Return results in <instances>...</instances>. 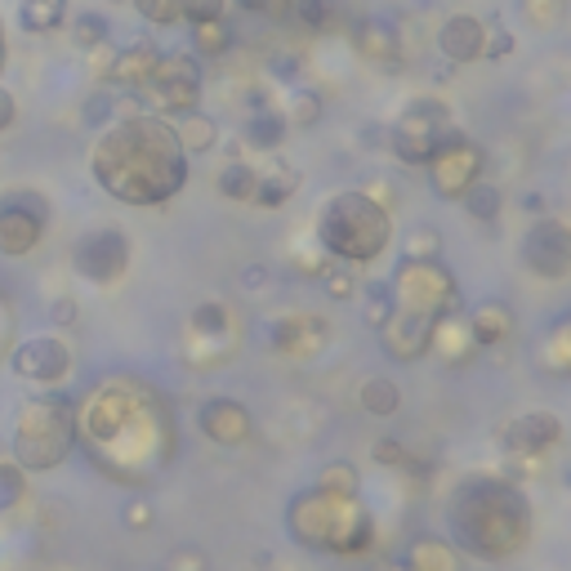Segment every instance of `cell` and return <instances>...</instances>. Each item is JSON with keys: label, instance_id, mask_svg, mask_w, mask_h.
Here are the masks:
<instances>
[{"label": "cell", "instance_id": "cell-1", "mask_svg": "<svg viewBox=\"0 0 571 571\" xmlns=\"http://www.w3.org/2000/svg\"><path fill=\"white\" fill-rule=\"evenodd\" d=\"M90 174L108 197L126 206H166L188 183V152L166 117L139 112L94 139Z\"/></svg>", "mask_w": 571, "mask_h": 571}, {"label": "cell", "instance_id": "cell-2", "mask_svg": "<svg viewBox=\"0 0 571 571\" xmlns=\"http://www.w3.org/2000/svg\"><path fill=\"white\" fill-rule=\"evenodd\" d=\"M455 540L478 558H504L527 540V500L500 478H464L451 495Z\"/></svg>", "mask_w": 571, "mask_h": 571}, {"label": "cell", "instance_id": "cell-3", "mask_svg": "<svg viewBox=\"0 0 571 571\" xmlns=\"http://www.w3.org/2000/svg\"><path fill=\"white\" fill-rule=\"evenodd\" d=\"M77 447V411L63 393H37L19 407L14 424V464L28 473L59 469Z\"/></svg>", "mask_w": 571, "mask_h": 571}, {"label": "cell", "instance_id": "cell-4", "mask_svg": "<svg viewBox=\"0 0 571 571\" xmlns=\"http://www.w3.org/2000/svg\"><path fill=\"white\" fill-rule=\"evenodd\" d=\"M389 210L367 192H340L318 219V241L340 263H371L389 246Z\"/></svg>", "mask_w": 571, "mask_h": 571}, {"label": "cell", "instance_id": "cell-5", "mask_svg": "<svg viewBox=\"0 0 571 571\" xmlns=\"http://www.w3.org/2000/svg\"><path fill=\"white\" fill-rule=\"evenodd\" d=\"M54 219V206L41 188H6L0 192V254H32Z\"/></svg>", "mask_w": 571, "mask_h": 571}, {"label": "cell", "instance_id": "cell-6", "mask_svg": "<svg viewBox=\"0 0 571 571\" xmlns=\"http://www.w3.org/2000/svg\"><path fill=\"white\" fill-rule=\"evenodd\" d=\"M139 94L157 108V117H188V112H197V103H201V63H197V54H188V50L161 54Z\"/></svg>", "mask_w": 571, "mask_h": 571}, {"label": "cell", "instance_id": "cell-7", "mask_svg": "<svg viewBox=\"0 0 571 571\" xmlns=\"http://www.w3.org/2000/svg\"><path fill=\"white\" fill-rule=\"evenodd\" d=\"M455 134V126H451V117H447V108L438 103V99H415L398 121H393V152L402 157V161H411V166H429V157L447 143Z\"/></svg>", "mask_w": 571, "mask_h": 571}, {"label": "cell", "instance_id": "cell-8", "mask_svg": "<svg viewBox=\"0 0 571 571\" xmlns=\"http://www.w3.org/2000/svg\"><path fill=\"white\" fill-rule=\"evenodd\" d=\"M130 259H134V250H130V237H126L121 228H90V232H81L77 246H72V268H77V277L90 281V286H112V281H121V277L130 272Z\"/></svg>", "mask_w": 571, "mask_h": 571}, {"label": "cell", "instance_id": "cell-9", "mask_svg": "<svg viewBox=\"0 0 571 571\" xmlns=\"http://www.w3.org/2000/svg\"><path fill=\"white\" fill-rule=\"evenodd\" d=\"M429 179H433L438 197H464V188H473V183L482 179V148L455 130V134L429 157Z\"/></svg>", "mask_w": 571, "mask_h": 571}, {"label": "cell", "instance_id": "cell-10", "mask_svg": "<svg viewBox=\"0 0 571 571\" xmlns=\"http://www.w3.org/2000/svg\"><path fill=\"white\" fill-rule=\"evenodd\" d=\"M10 362H14L19 380H28V384H37V389H54V384H63L68 371H72V349H68L59 335H37V340H23Z\"/></svg>", "mask_w": 571, "mask_h": 571}, {"label": "cell", "instance_id": "cell-11", "mask_svg": "<svg viewBox=\"0 0 571 571\" xmlns=\"http://www.w3.org/2000/svg\"><path fill=\"white\" fill-rule=\"evenodd\" d=\"M522 263L544 281H562L571 272V232L558 219L531 223V232L522 237Z\"/></svg>", "mask_w": 571, "mask_h": 571}, {"label": "cell", "instance_id": "cell-12", "mask_svg": "<svg viewBox=\"0 0 571 571\" xmlns=\"http://www.w3.org/2000/svg\"><path fill=\"white\" fill-rule=\"evenodd\" d=\"M197 424H201V433L210 438V442H219V447H241L246 438H250V411L241 407V402H232V398H210L206 407H201V415H197Z\"/></svg>", "mask_w": 571, "mask_h": 571}, {"label": "cell", "instance_id": "cell-13", "mask_svg": "<svg viewBox=\"0 0 571 571\" xmlns=\"http://www.w3.org/2000/svg\"><path fill=\"white\" fill-rule=\"evenodd\" d=\"M558 438H562V424H558L553 411H527V415H518V420L509 424L504 447L518 451V455H540V451H549Z\"/></svg>", "mask_w": 571, "mask_h": 571}, {"label": "cell", "instance_id": "cell-14", "mask_svg": "<svg viewBox=\"0 0 571 571\" xmlns=\"http://www.w3.org/2000/svg\"><path fill=\"white\" fill-rule=\"evenodd\" d=\"M482 41H487V28H482V19H473V14H451V19L442 23V32H438V50H442L451 63H473V59H482Z\"/></svg>", "mask_w": 571, "mask_h": 571}, {"label": "cell", "instance_id": "cell-15", "mask_svg": "<svg viewBox=\"0 0 571 571\" xmlns=\"http://www.w3.org/2000/svg\"><path fill=\"white\" fill-rule=\"evenodd\" d=\"M157 59H161V50H157L152 41H134V46H126V50H117V54H112V63H108V77H103V81L126 86V90H143V81L152 77Z\"/></svg>", "mask_w": 571, "mask_h": 571}, {"label": "cell", "instance_id": "cell-16", "mask_svg": "<svg viewBox=\"0 0 571 571\" xmlns=\"http://www.w3.org/2000/svg\"><path fill=\"white\" fill-rule=\"evenodd\" d=\"M353 41H358V50H362L367 63H375L384 72H398L402 68V46H398V32L389 23H375V19L358 23L353 28Z\"/></svg>", "mask_w": 571, "mask_h": 571}, {"label": "cell", "instance_id": "cell-17", "mask_svg": "<svg viewBox=\"0 0 571 571\" xmlns=\"http://www.w3.org/2000/svg\"><path fill=\"white\" fill-rule=\"evenodd\" d=\"M19 23L32 37H46L68 23V0H19Z\"/></svg>", "mask_w": 571, "mask_h": 571}, {"label": "cell", "instance_id": "cell-18", "mask_svg": "<svg viewBox=\"0 0 571 571\" xmlns=\"http://www.w3.org/2000/svg\"><path fill=\"white\" fill-rule=\"evenodd\" d=\"M174 134H179V143H183L188 157H192V152H197V157H201V152H214V143H219V126H214V117H206V112L179 117Z\"/></svg>", "mask_w": 571, "mask_h": 571}, {"label": "cell", "instance_id": "cell-19", "mask_svg": "<svg viewBox=\"0 0 571 571\" xmlns=\"http://www.w3.org/2000/svg\"><path fill=\"white\" fill-rule=\"evenodd\" d=\"M286 130H291V121H286L281 112H272V108H254V112H250V121H246V143H250V148L272 152V148L286 139Z\"/></svg>", "mask_w": 571, "mask_h": 571}, {"label": "cell", "instance_id": "cell-20", "mask_svg": "<svg viewBox=\"0 0 571 571\" xmlns=\"http://www.w3.org/2000/svg\"><path fill=\"white\" fill-rule=\"evenodd\" d=\"M469 331H473V344H495L513 331V318H509V304H482L473 318H469Z\"/></svg>", "mask_w": 571, "mask_h": 571}, {"label": "cell", "instance_id": "cell-21", "mask_svg": "<svg viewBox=\"0 0 571 571\" xmlns=\"http://www.w3.org/2000/svg\"><path fill=\"white\" fill-rule=\"evenodd\" d=\"M291 166H277L272 174H259V183H254V197L250 201H259L263 210H277L286 197H291L295 188H300V174H286Z\"/></svg>", "mask_w": 571, "mask_h": 571}, {"label": "cell", "instance_id": "cell-22", "mask_svg": "<svg viewBox=\"0 0 571 571\" xmlns=\"http://www.w3.org/2000/svg\"><path fill=\"white\" fill-rule=\"evenodd\" d=\"M464 210L478 219V223H495L500 219V206H504V192L495 188V183H487V179H478L473 188H464Z\"/></svg>", "mask_w": 571, "mask_h": 571}, {"label": "cell", "instance_id": "cell-23", "mask_svg": "<svg viewBox=\"0 0 571 571\" xmlns=\"http://www.w3.org/2000/svg\"><path fill=\"white\" fill-rule=\"evenodd\" d=\"M402 567L407 571H460L455 567V553L447 544H438V540H415Z\"/></svg>", "mask_w": 571, "mask_h": 571}, {"label": "cell", "instance_id": "cell-24", "mask_svg": "<svg viewBox=\"0 0 571 571\" xmlns=\"http://www.w3.org/2000/svg\"><path fill=\"white\" fill-rule=\"evenodd\" d=\"M192 50L197 59H223L232 50V28L219 19V23H192Z\"/></svg>", "mask_w": 571, "mask_h": 571}, {"label": "cell", "instance_id": "cell-25", "mask_svg": "<svg viewBox=\"0 0 571 571\" xmlns=\"http://www.w3.org/2000/svg\"><path fill=\"white\" fill-rule=\"evenodd\" d=\"M362 411L367 415H393L398 407H402V393H398V384L393 380H384V375H375V380H367L362 384Z\"/></svg>", "mask_w": 571, "mask_h": 571}, {"label": "cell", "instance_id": "cell-26", "mask_svg": "<svg viewBox=\"0 0 571 571\" xmlns=\"http://www.w3.org/2000/svg\"><path fill=\"white\" fill-rule=\"evenodd\" d=\"M108 32H112L108 14H99V10H81V14H72V41H77L81 50H99V46H108Z\"/></svg>", "mask_w": 571, "mask_h": 571}, {"label": "cell", "instance_id": "cell-27", "mask_svg": "<svg viewBox=\"0 0 571 571\" xmlns=\"http://www.w3.org/2000/svg\"><path fill=\"white\" fill-rule=\"evenodd\" d=\"M254 183H259V170H250L246 161H232L219 170V192L228 201H250L254 197Z\"/></svg>", "mask_w": 571, "mask_h": 571}, {"label": "cell", "instance_id": "cell-28", "mask_svg": "<svg viewBox=\"0 0 571 571\" xmlns=\"http://www.w3.org/2000/svg\"><path fill=\"white\" fill-rule=\"evenodd\" d=\"M23 495H28V469L14 460H0V513L19 509Z\"/></svg>", "mask_w": 571, "mask_h": 571}, {"label": "cell", "instance_id": "cell-29", "mask_svg": "<svg viewBox=\"0 0 571 571\" xmlns=\"http://www.w3.org/2000/svg\"><path fill=\"white\" fill-rule=\"evenodd\" d=\"M318 491H327V495H335V500H358V469L344 464V460H340V464H327Z\"/></svg>", "mask_w": 571, "mask_h": 571}, {"label": "cell", "instance_id": "cell-30", "mask_svg": "<svg viewBox=\"0 0 571 571\" xmlns=\"http://www.w3.org/2000/svg\"><path fill=\"white\" fill-rule=\"evenodd\" d=\"M134 10H139L152 28H174V23H183V6H179V0H134Z\"/></svg>", "mask_w": 571, "mask_h": 571}, {"label": "cell", "instance_id": "cell-31", "mask_svg": "<svg viewBox=\"0 0 571 571\" xmlns=\"http://www.w3.org/2000/svg\"><path fill=\"white\" fill-rule=\"evenodd\" d=\"M322 286H327V295L331 300H353L358 295V277L349 272V263H331V268H322Z\"/></svg>", "mask_w": 571, "mask_h": 571}, {"label": "cell", "instance_id": "cell-32", "mask_svg": "<svg viewBox=\"0 0 571 571\" xmlns=\"http://www.w3.org/2000/svg\"><path fill=\"white\" fill-rule=\"evenodd\" d=\"M183 6V23H219L228 0H179Z\"/></svg>", "mask_w": 571, "mask_h": 571}, {"label": "cell", "instance_id": "cell-33", "mask_svg": "<svg viewBox=\"0 0 571 571\" xmlns=\"http://www.w3.org/2000/svg\"><path fill=\"white\" fill-rule=\"evenodd\" d=\"M567 10V0H522V14L535 23V28H553Z\"/></svg>", "mask_w": 571, "mask_h": 571}, {"label": "cell", "instance_id": "cell-34", "mask_svg": "<svg viewBox=\"0 0 571 571\" xmlns=\"http://www.w3.org/2000/svg\"><path fill=\"white\" fill-rule=\"evenodd\" d=\"M389 318H393V291H389V286H371V291H367V322L384 327Z\"/></svg>", "mask_w": 571, "mask_h": 571}, {"label": "cell", "instance_id": "cell-35", "mask_svg": "<svg viewBox=\"0 0 571 571\" xmlns=\"http://www.w3.org/2000/svg\"><path fill=\"white\" fill-rule=\"evenodd\" d=\"M228 327V309L223 304H197V313H192V331H201V335H219Z\"/></svg>", "mask_w": 571, "mask_h": 571}, {"label": "cell", "instance_id": "cell-36", "mask_svg": "<svg viewBox=\"0 0 571 571\" xmlns=\"http://www.w3.org/2000/svg\"><path fill=\"white\" fill-rule=\"evenodd\" d=\"M291 10L300 14V23H304V28H322V23H327V14H331V10H327V0H295Z\"/></svg>", "mask_w": 571, "mask_h": 571}, {"label": "cell", "instance_id": "cell-37", "mask_svg": "<svg viewBox=\"0 0 571 571\" xmlns=\"http://www.w3.org/2000/svg\"><path fill=\"white\" fill-rule=\"evenodd\" d=\"M126 527H134V531H148V527H152V504H148L143 495H134V500L126 504Z\"/></svg>", "mask_w": 571, "mask_h": 571}, {"label": "cell", "instance_id": "cell-38", "mask_svg": "<svg viewBox=\"0 0 571 571\" xmlns=\"http://www.w3.org/2000/svg\"><path fill=\"white\" fill-rule=\"evenodd\" d=\"M241 10H250V14H268V19H281L286 10L295 6V0H237Z\"/></svg>", "mask_w": 571, "mask_h": 571}, {"label": "cell", "instance_id": "cell-39", "mask_svg": "<svg viewBox=\"0 0 571 571\" xmlns=\"http://www.w3.org/2000/svg\"><path fill=\"white\" fill-rule=\"evenodd\" d=\"M504 54H513V37L509 32H487V41H482V59H504Z\"/></svg>", "mask_w": 571, "mask_h": 571}, {"label": "cell", "instance_id": "cell-40", "mask_svg": "<svg viewBox=\"0 0 571 571\" xmlns=\"http://www.w3.org/2000/svg\"><path fill=\"white\" fill-rule=\"evenodd\" d=\"M318 117H322V99H318V94H309V90H304V94H295V121H300V126H313Z\"/></svg>", "mask_w": 571, "mask_h": 571}, {"label": "cell", "instance_id": "cell-41", "mask_svg": "<svg viewBox=\"0 0 571 571\" xmlns=\"http://www.w3.org/2000/svg\"><path fill=\"white\" fill-rule=\"evenodd\" d=\"M424 254H429V259L438 254V232H433V228H420V232L411 237V250H407V259H424Z\"/></svg>", "mask_w": 571, "mask_h": 571}, {"label": "cell", "instance_id": "cell-42", "mask_svg": "<svg viewBox=\"0 0 571 571\" xmlns=\"http://www.w3.org/2000/svg\"><path fill=\"white\" fill-rule=\"evenodd\" d=\"M166 571H206V558L197 549H179V553H170Z\"/></svg>", "mask_w": 571, "mask_h": 571}, {"label": "cell", "instance_id": "cell-43", "mask_svg": "<svg viewBox=\"0 0 571 571\" xmlns=\"http://www.w3.org/2000/svg\"><path fill=\"white\" fill-rule=\"evenodd\" d=\"M112 117V99L108 94H90V103H86V126H103Z\"/></svg>", "mask_w": 571, "mask_h": 571}, {"label": "cell", "instance_id": "cell-44", "mask_svg": "<svg viewBox=\"0 0 571 571\" xmlns=\"http://www.w3.org/2000/svg\"><path fill=\"white\" fill-rule=\"evenodd\" d=\"M50 322H54V327H72V322H77V300H72V295H59V300L50 304Z\"/></svg>", "mask_w": 571, "mask_h": 571}, {"label": "cell", "instance_id": "cell-45", "mask_svg": "<svg viewBox=\"0 0 571 571\" xmlns=\"http://www.w3.org/2000/svg\"><path fill=\"white\" fill-rule=\"evenodd\" d=\"M14 121H19V99H14L6 86H0V134H6Z\"/></svg>", "mask_w": 571, "mask_h": 571}, {"label": "cell", "instance_id": "cell-46", "mask_svg": "<svg viewBox=\"0 0 571 571\" xmlns=\"http://www.w3.org/2000/svg\"><path fill=\"white\" fill-rule=\"evenodd\" d=\"M375 460H380V464H402V460H407V451H402L398 442L380 438V442H375Z\"/></svg>", "mask_w": 571, "mask_h": 571}, {"label": "cell", "instance_id": "cell-47", "mask_svg": "<svg viewBox=\"0 0 571 571\" xmlns=\"http://www.w3.org/2000/svg\"><path fill=\"white\" fill-rule=\"evenodd\" d=\"M241 286H263V263H250V268L241 272Z\"/></svg>", "mask_w": 571, "mask_h": 571}, {"label": "cell", "instance_id": "cell-48", "mask_svg": "<svg viewBox=\"0 0 571 571\" xmlns=\"http://www.w3.org/2000/svg\"><path fill=\"white\" fill-rule=\"evenodd\" d=\"M272 72H277V77H295V72H300V59H277Z\"/></svg>", "mask_w": 571, "mask_h": 571}, {"label": "cell", "instance_id": "cell-49", "mask_svg": "<svg viewBox=\"0 0 571 571\" xmlns=\"http://www.w3.org/2000/svg\"><path fill=\"white\" fill-rule=\"evenodd\" d=\"M6 59H10V41H6V23H0V72H6Z\"/></svg>", "mask_w": 571, "mask_h": 571}, {"label": "cell", "instance_id": "cell-50", "mask_svg": "<svg viewBox=\"0 0 571 571\" xmlns=\"http://www.w3.org/2000/svg\"><path fill=\"white\" fill-rule=\"evenodd\" d=\"M562 482H567V487H571V464H567V473H562Z\"/></svg>", "mask_w": 571, "mask_h": 571}, {"label": "cell", "instance_id": "cell-51", "mask_svg": "<svg viewBox=\"0 0 571 571\" xmlns=\"http://www.w3.org/2000/svg\"><path fill=\"white\" fill-rule=\"evenodd\" d=\"M112 6H121V0H112Z\"/></svg>", "mask_w": 571, "mask_h": 571}]
</instances>
